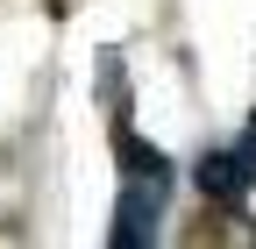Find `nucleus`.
<instances>
[{
    "label": "nucleus",
    "mask_w": 256,
    "mask_h": 249,
    "mask_svg": "<svg viewBox=\"0 0 256 249\" xmlns=\"http://www.w3.org/2000/svg\"><path fill=\"white\" fill-rule=\"evenodd\" d=\"M164 200H171V178H121V206H114V249H142L156 242V221H164Z\"/></svg>",
    "instance_id": "1"
},
{
    "label": "nucleus",
    "mask_w": 256,
    "mask_h": 249,
    "mask_svg": "<svg viewBox=\"0 0 256 249\" xmlns=\"http://www.w3.org/2000/svg\"><path fill=\"white\" fill-rule=\"evenodd\" d=\"M192 185H200V200H214V206H242V200L256 192L235 150H214V157H200V164H192Z\"/></svg>",
    "instance_id": "2"
},
{
    "label": "nucleus",
    "mask_w": 256,
    "mask_h": 249,
    "mask_svg": "<svg viewBox=\"0 0 256 249\" xmlns=\"http://www.w3.org/2000/svg\"><path fill=\"white\" fill-rule=\"evenodd\" d=\"M114 157H121V178H171V164H164V150H150L128 121H114Z\"/></svg>",
    "instance_id": "3"
},
{
    "label": "nucleus",
    "mask_w": 256,
    "mask_h": 249,
    "mask_svg": "<svg viewBox=\"0 0 256 249\" xmlns=\"http://www.w3.org/2000/svg\"><path fill=\"white\" fill-rule=\"evenodd\" d=\"M235 157H242V171H249V185H256V121L242 128V142H235Z\"/></svg>",
    "instance_id": "4"
}]
</instances>
